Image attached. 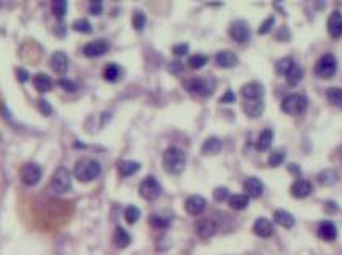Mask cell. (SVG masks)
Here are the masks:
<instances>
[{
    "label": "cell",
    "mask_w": 342,
    "mask_h": 255,
    "mask_svg": "<svg viewBox=\"0 0 342 255\" xmlns=\"http://www.w3.org/2000/svg\"><path fill=\"white\" fill-rule=\"evenodd\" d=\"M74 174L80 182H91L101 174V164L93 158H82L75 163Z\"/></svg>",
    "instance_id": "1"
},
{
    "label": "cell",
    "mask_w": 342,
    "mask_h": 255,
    "mask_svg": "<svg viewBox=\"0 0 342 255\" xmlns=\"http://www.w3.org/2000/svg\"><path fill=\"white\" fill-rule=\"evenodd\" d=\"M163 168L170 174H181L185 168V153L178 147H168L163 153Z\"/></svg>",
    "instance_id": "2"
},
{
    "label": "cell",
    "mask_w": 342,
    "mask_h": 255,
    "mask_svg": "<svg viewBox=\"0 0 342 255\" xmlns=\"http://www.w3.org/2000/svg\"><path fill=\"white\" fill-rule=\"evenodd\" d=\"M336 70H337V59L334 54H331V53H325L323 56L317 61L315 69H314L315 75L322 80L333 79L336 75Z\"/></svg>",
    "instance_id": "3"
},
{
    "label": "cell",
    "mask_w": 342,
    "mask_h": 255,
    "mask_svg": "<svg viewBox=\"0 0 342 255\" xmlns=\"http://www.w3.org/2000/svg\"><path fill=\"white\" fill-rule=\"evenodd\" d=\"M307 97L302 94H290L282 101V110L288 115H301L307 108Z\"/></svg>",
    "instance_id": "4"
},
{
    "label": "cell",
    "mask_w": 342,
    "mask_h": 255,
    "mask_svg": "<svg viewBox=\"0 0 342 255\" xmlns=\"http://www.w3.org/2000/svg\"><path fill=\"white\" fill-rule=\"evenodd\" d=\"M72 187V175L69 172V169L66 168H58L54 171L53 177H51V188L56 193H68Z\"/></svg>",
    "instance_id": "5"
},
{
    "label": "cell",
    "mask_w": 342,
    "mask_h": 255,
    "mask_svg": "<svg viewBox=\"0 0 342 255\" xmlns=\"http://www.w3.org/2000/svg\"><path fill=\"white\" fill-rule=\"evenodd\" d=\"M139 195L146 199V201H153L162 195V185L156 177H146L144 180L139 184Z\"/></svg>",
    "instance_id": "6"
},
{
    "label": "cell",
    "mask_w": 342,
    "mask_h": 255,
    "mask_svg": "<svg viewBox=\"0 0 342 255\" xmlns=\"http://www.w3.org/2000/svg\"><path fill=\"white\" fill-rule=\"evenodd\" d=\"M216 82L211 79V77H205V79H191L185 83V88L189 91L200 94V96H209L214 91Z\"/></svg>",
    "instance_id": "7"
},
{
    "label": "cell",
    "mask_w": 342,
    "mask_h": 255,
    "mask_svg": "<svg viewBox=\"0 0 342 255\" xmlns=\"http://www.w3.org/2000/svg\"><path fill=\"white\" fill-rule=\"evenodd\" d=\"M21 180L23 184L29 185V187H34L40 182L42 179V169L40 166L36 164V163H27L23 166V169H21Z\"/></svg>",
    "instance_id": "8"
},
{
    "label": "cell",
    "mask_w": 342,
    "mask_h": 255,
    "mask_svg": "<svg viewBox=\"0 0 342 255\" xmlns=\"http://www.w3.org/2000/svg\"><path fill=\"white\" fill-rule=\"evenodd\" d=\"M229 34H230V37H232L237 43H245L251 37V29H250L246 21L238 19V21H234V23L230 24Z\"/></svg>",
    "instance_id": "9"
},
{
    "label": "cell",
    "mask_w": 342,
    "mask_h": 255,
    "mask_svg": "<svg viewBox=\"0 0 342 255\" xmlns=\"http://www.w3.org/2000/svg\"><path fill=\"white\" fill-rule=\"evenodd\" d=\"M109 47L110 45L107 40H95L83 47V54L88 58H99L109 51Z\"/></svg>",
    "instance_id": "10"
},
{
    "label": "cell",
    "mask_w": 342,
    "mask_h": 255,
    "mask_svg": "<svg viewBox=\"0 0 342 255\" xmlns=\"http://www.w3.org/2000/svg\"><path fill=\"white\" fill-rule=\"evenodd\" d=\"M184 207L187 210V214L191 215H200L203 210L206 209V199L200 195H192L185 199Z\"/></svg>",
    "instance_id": "11"
},
{
    "label": "cell",
    "mask_w": 342,
    "mask_h": 255,
    "mask_svg": "<svg viewBox=\"0 0 342 255\" xmlns=\"http://www.w3.org/2000/svg\"><path fill=\"white\" fill-rule=\"evenodd\" d=\"M241 96H243L246 101H255V99H262L264 94V86L259 82H250L246 85L241 86Z\"/></svg>",
    "instance_id": "12"
},
{
    "label": "cell",
    "mask_w": 342,
    "mask_h": 255,
    "mask_svg": "<svg viewBox=\"0 0 342 255\" xmlns=\"http://www.w3.org/2000/svg\"><path fill=\"white\" fill-rule=\"evenodd\" d=\"M195 231L202 239H209L216 233V224L211 218H202L195 224Z\"/></svg>",
    "instance_id": "13"
},
{
    "label": "cell",
    "mask_w": 342,
    "mask_h": 255,
    "mask_svg": "<svg viewBox=\"0 0 342 255\" xmlns=\"http://www.w3.org/2000/svg\"><path fill=\"white\" fill-rule=\"evenodd\" d=\"M51 69L59 74V75H64L69 69V59H68V54L64 51H56L51 56Z\"/></svg>",
    "instance_id": "14"
},
{
    "label": "cell",
    "mask_w": 342,
    "mask_h": 255,
    "mask_svg": "<svg viewBox=\"0 0 342 255\" xmlns=\"http://www.w3.org/2000/svg\"><path fill=\"white\" fill-rule=\"evenodd\" d=\"M214 61H216V64L219 65V67H223V69H230V67H235V65H237L238 58H237V54H235V53L229 51V50H224V51H219V53L216 54Z\"/></svg>",
    "instance_id": "15"
},
{
    "label": "cell",
    "mask_w": 342,
    "mask_h": 255,
    "mask_svg": "<svg viewBox=\"0 0 342 255\" xmlns=\"http://www.w3.org/2000/svg\"><path fill=\"white\" fill-rule=\"evenodd\" d=\"M328 32L333 39H339L342 35V13L333 12L328 19Z\"/></svg>",
    "instance_id": "16"
},
{
    "label": "cell",
    "mask_w": 342,
    "mask_h": 255,
    "mask_svg": "<svg viewBox=\"0 0 342 255\" xmlns=\"http://www.w3.org/2000/svg\"><path fill=\"white\" fill-rule=\"evenodd\" d=\"M312 193V184L304 179H297L293 185H291V195L297 199L307 198Z\"/></svg>",
    "instance_id": "17"
},
{
    "label": "cell",
    "mask_w": 342,
    "mask_h": 255,
    "mask_svg": "<svg viewBox=\"0 0 342 255\" xmlns=\"http://www.w3.org/2000/svg\"><path fill=\"white\" fill-rule=\"evenodd\" d=\"M318 236L323 241H334L337 238V228L331 220H325L318 227Z\"/></svg>",
    "instance_id": "18"
},
{
    "label": "cell",
    "mask_w": 342,
    "mask_h": 255,
    "mask_svg": "<svg viewBox=\"0 0 342 255\" xmlns=\"http://www.w3.org/2000/svg\"><path fill=\"white\" fill-rule=\"evenodd\" d=\"M245 192L250 198H259L264 192V184L258 177H248L245 182Z\"/></svg>",
    "instance_id": "19"
},
{
    "label": "cell",
    "mask_w": 342,
    "mask_h": 255,
    "mask_svg": "<svg viewBox=\"0 0 342 255\" xmlns=\"http://www.w3.org/2000/svg\"><path fill=\"white\" fill-rule=\"evenodd\" d=\"M253 231H255L259 238H269L273 233V225L270 224V220L261 217L255 222V225H253Z\"/></svg>",
    "instance_id": "20"
},
{
    "label": "cell",
    "mask_w": 342,
    "mask_h": 255,
    "mask_svg": "<svg viewBox=\"0 0 342 255\" xmlns=\"http://www.w3.org/2000/svg\"><path fill=\"white\" fill-rule=\"evenodd\" d=\"M245 114L251 118H258L264 112V102L262 99H255V101H246L243 104Z\"/></svg>",
    "instance_id": "21"
},
{
    "label": "cell",
    "mask_w": 342,
    "mask_h": 255,
    "mask_svg": "<svg viewBox=\"0 0 342 255\" xmlns=\"http://www.w3.org/2000/svg\"><path fill=\"white\" fill-rule=\"evenodd\" d=\"M273 220L283 228H293L294 227V217L288 212V210L278 209L273 212Z\"/></svg>",
    "instance_id": "22"
},
{
    "label": "cell",
    "mask_w": 342,
    "mask_h": 255,
    "mask_svg": "<svg viewBox=\"0 0 342 255\" xmlns=\"http://www.w3.org/2000/svg\"><path fill=\"white\" fill-rule=\"evenodd\" d=\"M272 142H273V131L272 129H264L261 134H259V137H258L256 149L259 152H266V150L270 149Z\"/></svg>",
    "instance_id": "23"
},
{
    "label": "cell",
    "mask_w": 342,
    "mask_h": 255,
    "mask_svg": "<svg viewBox=\"0 0 342 255\" xmlns=\"http://www.w3.org/2000/svg\"><path fill=\"white\" fill-rule=\"evenodd\" d=\"M250 204V196L246 193H238V195H232L229 198V206L235 209V210H243L246 209Z\"/></svg>",
    "instance_id": "24"
},
{
    "label": "cell",
    "mask_w": 342,
    "mask_h": 255,
    "mask_svg": "<svg viewBox=\"0 0 342 255\" xmlns=\"http://www.w3.org/2000/svg\"><path fill=\"white\" fill-rule=\"evenodd\" d=\"M221 149H223V142H221V139L208 137L202 145V153L203 155H216Z\"/></svg>",
    "instance_id": "25"
},
{
    "label": "cell",
    "mask_w": 342,
    "mask_h": 255,
    "mask_svg": "<svg viewBox=\"0 0 342 255\" xmlns=\"http://www.w3.org/2000/svg\"><path fill=\"white\" fill-rule=\"evenodd\" d=\"M34 86H36V90H37V91H40V93H47V91L51 90L53 82H51V79H50V77H48L47 74H37V75L34 77Z\"/></svg>",
    "instance_id": "26"
},
{
    "label": "cell",
    "mask_w": 342,
    "mask_h": 255,
    "mask_svg": "<svg viewBox=\"0 0 342 255\" xmlns=\"http://www.w3.org/2000/svg\"><path fill=\"white\" fill-rule=\"evenodd\" d=\"M139 169H141V164H139L138 161L125 160V161H120V163H118V172L122 174L123 177L133 175V174H136Z\"/></svg>",
    "instance_id": "27"
},
{
    "label": "cell",
    "mask_w": 342,
    "mask_h": 255,
    "mask_svg": "<svg viewBox=\"0 0 342 255\" xmlns=\"http://www.w3.org/2000/svg\"><path fill=\"white\" fill-rule=\"evenodd\" d=\"M114 242H115V246H117V247L125 249V247L130 246L131 236L128 235V231H127V230H123L122 227H118V228L115 230V235H114Z\"/></svg>",
    "instance_id": "28"
},
{
    "label": "cell",
    "mask_w": 342,
    "mask_h": 255,
    "mask_svg": "<svg viewBox=\"0 0 342 255\" xmlns=\"http://www.w3.org/2000/svg\"><path fill=\"white\" fill-rule=\"evenodd\" d=\"M104 80L106 82H110V83H114V82H117L120 77H122V69H120V65H117V64H109L107 67L104 69Z\"/></svg>",
    "instance_id": "29"
},
{
    "label": "cell",
    "mask_w": 342,
    "mask_h": 255,
    "mask_svg": "<svg viewBox=\"0 0 342 255\" xmlns=\"http://www.w3.org/2000/svg\"><path fill=\"white\" fill-rule=\"evenodd\" d=\"M337 179H339V175L333 169H325L318 174V182L322 185H334L337 182Z\"/></svg>",
    "instance_id": "30"
},
{
    "label": "cell",
    "mask_w": 342,
    "mask_h": 255,
    "mask_svg": "<svg viewBox=\"0 0 342 255\" xmlns=\"http://www.w3.org/2000/svg\"><path fill=\"white\" fill-rule=\"evenodd\" d=\"M286 77V82H288L291 86H296L297 83H299L301 80H302V77H304V70L299 67L297 64H294L293 65V69L285 75Z\"/></svg>",
    "instance_id": "31"
},
{
    "label": "cell",
    "mask_w": 342,
    "mask_h": 255,
    "mask_svg": "<svg viewBox=\"0 0 342 255\" xmlns=\"http://www.w3.org/2000/svg\"><path fill=\"white\" fill-rule=\"evenodd\" d=\"M326 97L333 105L342 108V88H337V86L329 88V90L326 91Z\"/></svg>",
    "instance_id": "32"
},
{
    "label": "cell",
    "mask_w": 342,
    "mask_h": 255,
    "mask_svg": "<svg viewBox=\"0 0 342 255\" xmlns=\"http://www.w3.org/2000/svg\"><path fill=\"white\" fill-rule=\"evenodd\" d=\"M146 24H147V18H146V15L142 13L141 10H136V12L133 13V27H135L138 32H141V30H144Z\"/></svg>",
    "instance_id": "33"
},
{
    "label": "cell",
    "mask_w": 342,
    "mask_h": 255,
    "mask_svg": "<svg viewBox=\"0 0 342 255\" xmlns=\"http://www.w3.org/2000/svg\"><path fill=\"white\" fill-rule=\"evenodd\" d=\"M51 10L56 18H64L66 13H68V2H66V0H54Z\"/></svg>",
    "instance_id": "34"
},
{
    "label": "cell",
    "mask_w": 342,
    "mask_h": 255,
    "mask_svg": "<svg viewBox=\"0 0 342 255\" xmlns=\"http://www.w3.org/2000/svg\"><path fill=\"white\" fill-rule=\"evenodd\" d=\"M139 217H141V210L136 207V206H128L127 209H125V220L128 222V224H136V222L139 220Z\"/></svg>",
    "instance_id": "35"
},
{
    "label": "cell",
    "mask_w": 342,
    "mask_h": 255,
    "mask_svg": "<svg viewBox=\"0 0 342 255\" xmlns=\"http://www.w3.org/2000/svg\"><path fill=\"white\" fill-rule=\"evenodd\" d=\"M72 27H74L75 32H82V34H90V32L93 30V27H91V24H90V21L85 19V18L77 19Z\"/></svg>",
    "instance_id": "36"
},
{
    "label": "cell",
    "mask_w": 342,
    "mask_h": 255,
    "mask_svg": "<svg viewBox=\"0 0 342 255\" xmlns=\"http://www.w3.org/2000/svg\"><path fill=\"white\" fill-rule=\"evenodd\" d=\"M206 61H208V58L205 56V54H194V56L189 58V65H191V69L198 70L206 64Z\"/></svg>",
    "instance_id": "37"
},
{
    "label": "cell",
    "mask_w": 342,
    "mask_h": 255,
    "mask_svg": "<svg viewBox=\"0 0 342 255\" xmlns=\"http://www.w3.org/2000/svg\"><path fill=\"white\" fill-rule=\"evenodd\" d=\"M285 160V152L283 150H273L270 153L269 157V166H272V168H277V166H280Z\"/></svg>",
    "instance_id": "38"
},
{
    "label": "cell",
    "mask_w": 342,
    "mask_h": 255,
    "mask_svg": "<svg viewBox=\"0 0 342 255\" xmlns=\"http://www.w3.org/2000/svg\"><path fill=\"white\" fill-rule=\"evenodd\" d=\"M293 65H294V61H293L291 58H283V59H280V61L277 62V70H278L280 74L286 75V74H288V72L293 69Z\"/></svg>",
    "instance_id": "39"
},
{
    "label": "cell",
    "mask_w": 342,
    "mask_h": 255,
    "mask_svg": "<svg viewBox=\"0 0 342 255\" xmlns=\"http://www.w3.org/2000/svg\"><path fill=\"white\" fill-rule=\"evenodd\" d=\"M150 225H153L156 228H160V230H163V228H167L168 225H170V222L165 218V217H160V215H152L150 217Z\"/></svg>",
    "instance_id": "40"
},
{
    "label": "cell",
    "mask_w": 342,
    "mask_h": 255,
    "mask_svg": "<svg viewBox=\"0 0 342 255\" xmlns=\"http://www.w3.org/2000/svg\"><path fill=\"white\" fill-rule=\"evenodd\" d=\"M273 24H275V18L273 16H270V18H267L264 23L261 24V27H259V34L261 35H264V34H269V32L272 30V27H273Z\"/></svg>",
    "instance_id": "41"
},
{
    "label": "cell",
    "mask_w": 342,
    "mask_h": 255,
    "mask_svg": "<svg viewBox=\"0 0 342 255\" xmlns=\"http://www.w3.org/2000/svg\"><path fill=\"white\" fill-rule=\"evenodd\" d=\"M213 195H214V199H216V201H224V199L229 198V190H227L226 187H217Z\"/></svg>",
    "instance_id": "42"
},
{
    "label": "cell",
    "mask_w": 342,
    "mask_h": 255,
    "mask_svg": "<svg viewBox=\"0 0 342 255\" xmlns=\"http://www.w3.org/2000/svg\"><path fill=\"white\" fill-rule=\"evenodd\" d=\"M187 51H189V45H187V43H179V45L173 47V54H174V56H184Z\"/></svg>",
    "instance_id": "43"
},
{
    "label": "cell",
    "mask_w": 342,
    "mask_h": 255,
    "mask_svg": "<svg viewBox=\"0 0 342 255\" xmlns=\"http://www.w3.org/2000/svg\"><path fill=\"white\" fill-rule=\"evenodd\" d=\"M232 102H235V94L230 90H227L223 94V97H221V104H232Z\"/></svg>",
    "instance_id": "44"
},
{
    "label": "cell",
    "mask_w": 342,
    "mask_h": 255,
    "mask_svg": "<svg viewBox=\"0 0 342 255\" xmlns=\"http://www.w3.org/2000/svg\"><path fill=\"white\" fill-rule=\"evenodd\" d=\"M59 86L63 88V90H66V91H75V83L68 80V79H61L59 80Z\"/></svg>",
    "instance_id": "45"
},
{
    "label": "cell",
    "mask_w": 342,
    "mask_h": 255,
    "mask_svg": "<svg viewBox=\"0 0 342 255\" xmlns=\"http://www.w3.org/2000/svg\"><path fill=\"white\" fill-rule=\"evenodd\" d=\"M103 12V4L98 2V0H95V2L90 4V13L91 15H99Z\"/></svg>",
    "instance_id": "46"
},
{
    "label": "cell",
    "mask_w": 342,
    "mask_h": 255,
    "mask_svg": "<svg viewBox=\"0 0 342 255\" xmlns=\"http://www.w3.org/2000/svg\"><path fill=\"white\" fill-rule=\"evenodd\" d=\"M39 107H40V110L43 112V115H51V112H53V108L48 105V102L45 101V99H42V101H39Z\"/></svg>",
    "instance_id": "47"
},
{
    "label": "cell",
    "mask_w": 342,
    "mask_h": 255,
    "mask_svg": "<svg viewBox=\"0 0 342 255\" xmlns=\"http://www.w3.org/2000/svg\"><path fill=\"white\" fill-rule=\"evenodd\" d=\"M16 75H18V80H19V82H27V80H29V74H27V70H24V69H18V70H16Z\"/></svg>",
    "instance_id": "48"
},
{
    "label": "cell",
    "mask_w": 342,
    "mask_h": 255,
    "mask_svg": "<svg viewBox=\"0 0 342 255\" xmlns=\"http://www.w3.org/2000/svg\"><path fill=\"white\" fill-rule=\"evenodd\" d=\"M170 70H171V72H181V70H182V65H181V62H171V65H170Z\"/></svg>",
    "instance_id": "49"
}]
</instances>
